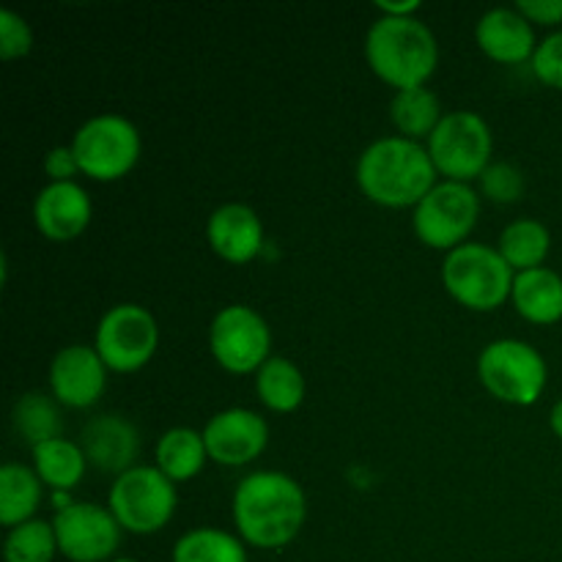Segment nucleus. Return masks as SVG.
<instances>
[{
  "instance_id": "nucleus-21",
  "label": "nucleus",
  "mask_w": 562,
  "mask_h": 562,
  "mask_svg": "<svg viewBox=\"0 0 562 562\" xmlns=\"http://www.w3.org/2000/svg\"><path fill=\"white\" fill-rule=\"evenodd\" d=\"M33 470L53 492H71L86 475L88 459L80 442L58 437L33 448Z\"/></svg>"
},
{
  "instance_id": "nucleus-35",
  "label": "nucleus",
  "mask_w": 562,
  "mask_h": 562,
  "mask_svg": "<svg viewBox=\"0 0 562 562\" xmlns=\"http://www.w3.org/2000/svg\"><path fill=\"white\" fill-rule=\"evenodd\" d=\"M549 426H552V431L558 434V439H562V398L554 404L552 415H549Z\"/></svg>"
},
{
  "instance_id": "nucleus-28",
  "label": "nucleus",
  "mask_w": 562,
  "mask_h": 562,
  "mask_svg": "<svg viewBox=\"0 0 562 562\" xmlns=\"http://www.w3.org/2000/svg\"><path fill=\"white\" fill-rule=\"evenodd\" d=\"M55 554H58V538L53 521L31 519L16 525L3 541L5 562H53Z\"/></svg>"
},
{
  "instance_id": "nucleus-4",
  "label": "nucleus",
  "mask_w": 562,
  "mask_h": 562,
  "mask_svg": "<svg viewBox=\"0 0 562 562\" xmlns=\"http://www.w3.org/2000/svg\"><path fill=\"white\" fill-rule=\"evenodd\" d=\"M516 272L497 247L464 241L448 252L442 263V283L459 305L470 311H494L514 294Z\"/></svg>"
},
{
  "instance_id": "nucleus-29",
  "label": "nucleus",
  "mask_w": 562,
  "mask_h": 562,
  "mask_svg": "<svg viewBox=\"0 0 562 562\" xmlns=\"http://www.w3.org/2000/svg\"><path fill=\"white\" fill-rule=\"evenodd\" d=\"M481 195L492 203H516L525 195V173L514 162H492L477 179Z\"/></svg>"
},
{
  "instance_id": "nucleus-23",
  "label": "nucleus",
  "mask_w": 562,
  "mask_h": 562,
  "mask_svg": "<svg viewBox=\"0 0 562 562\" xmlns=\"http://www.w3.org/2000/svg\"><path fill=\"white\" fill-rule=\"evenodd\" d=\"M497 250L514 272H530V269L543 267V261H547L549 250H552V234H549L541 220H514L499 234Z\"/></svg>"
},
{
  "instance_id": "nucleus-11",
  "label": "nucleus",
  "mask_w": 562,
  "mask_h": 562,
  "mask_svg": "<svg viewBox=\"0 0 562 562\" xmlns=\"http://www.w3.org/2000/svg\"><path fill=\"white\" fill-rule=\"evenodd\" d=\"M209 349L231 373H256L269 360L272 329L250 305H228L212 318Z\"/></svg>"
},
{
  "instance_id": "nucleus-5",
  "label": "nucleus",
  "mask_w": 562,
  "mask_h": 562,
  "mask_svg": "<svg viewBox=\"0 0 562 562\" xmlns=\"http://www.w3.org/2000/svg\"><path fill=\"white\" fill-rule=\"evenodd\" d=\"M477 376L497 401L510 406H532L547 390L549 368L536 346L503 338L481 351Z\"/></svg>"
},
{
  "instance_id": "nucleus-19",
  "label": "nucleus",
  "mask_w": 562,
  "mask_h": 562,
  "mask_svg": "<svg viewBox=\"0 0 562 562\" xmlns=\"http://www.w3.org/2000/svg\"><path fill=\"white\" fill-rule=\"evenodd\" d=\"M516 311L532 324H554L562 318V278L554 269L538 267L530 272H516L514 280Z\"/></svg>"
},
{
  "instance_id": "nucleus-9",
  "label": "nucleus",
  "mask_w": 562,
  "mask_h": 562,
  "mask_svg": "<svg viewBox=\"0 0 562 562\" xmlns=\"http://www.w3.org/2000/svg\"><path fill=\"white\" fill-rule=\"evenodd\" d=\"M481 214V198L461 181H437L434 190L415 206V234L434 250H456L464 245Z\"/></svg>"
},
{
  "instance_id": "nucleus-6",
  "label": "nucleus",
  "mask_w": 562,
  "mask_h": 562,
  "mask_svg": "<svg viewBox=\"0 0 562 562\" xmlns=\"http://www.w3.org/2000/svg\"><path fill=\"white\" fill-rule=\"evenodd\" d=\"M176 483L168 481L157 467L137 464L119 475L110 486L108 508L121 525L135 536L159 532L176 514Z\"/></svg>"
},
{
  "instance_id": "nucleus-30",
  "label": "nucleus",
  "mask_w": 562,
  "mask_h": 562,
  "mask_svg": "<svg viewBox=\"0 0 562 562\" xmlns=\"http://www.w3.org/2000/svg\"><path fill=\"white\" fill-rule=\"evenodd\" d=\"M31 47L33 31L25 16L11 9H0V55H3V60L22 58V55L31 53Z\"/></svg>"
},
{
  "instance_id": "nucleus-13",
  "label": "nucleus",
  "mask_w": 562,
  "mask_h": 562,
  "mask_svg": "<svg viewBox=\"0 0 562 562\" xmlns=\"http://www.w3.org/2000/svg\"><path fill=\"white\" fill-rule=\"evenodd\" d=\"M209 459L225 467H241L256 461L269 442V426L258 412L225 409L217 412L203 428Z\"/></svg>"
},
{
  "instance_id": "nucleus-20",
  "label": "nucleus",
  "mask_w": 562,
  "mask_h": 562,
  "mask_svg": "<svg viewBox=\"0 0 562 562\" xmlns=\"http://www.w3.org/2000/svg\"><path fill=\"white\" fill-rule=\"evenodd\" d=\"M154 459H157V470L162 472L168 481L181 483L195 477L198 472L206 467L209 450L203 442V434L192 431V428H170L159 437L157 450H154Z\"/></svg>"
},
{
  "instance_id": "nucleus-18",
  "label": "nucleus",
  "mask_w": 562,
  "mask_h": 562,
  "mask_svg": "<svg viewBox=\"0 0 562 562\" xmlns=\"http://www.w3.org/2000/svg\"><path fill=\"white\" fill-rule=\"evenodd\" d=\"M475 42L483 53L499 64H525L536 55V33L532 22L516 9H492L477 20Z\"/></svg>"
},
{
  "instance_id": "nucleus-36",
  "label": "nucleus",
  "mask_w": 562,
  "mask_h": 562,
  "mask_svg": "<svg viewBox=\"0 0 562 562\" xmlns=\"http://www.w3.org/2000/svg\"><path fill=\"white\" fill-rule=\"evenodd\" d=\"M110 562H137V560H132V558H115V560H110Z\"/></svg>"
},
{
  "instance_id": "nucleus-12",
  "label": "nucleus",
  "mask_w": 562,
  "mask_h": 562,
  "mask_svg": "<svg viewBox=\"0 0 562 562\" xmlns=\"http://www.w3.org/2000/svg\"><path fill=\"white\" fill-rule=\"evenodd\" d=\"M53 527L58 552L71 562H110L121 543V525L97 503H71L55 514Z\"/></svg>"
},
{
  "instance_id": "nucleus-31",
  "label": "nucleus",
  "mask_w": 562,
  "mask_h": 562,
  "mask_svg": "<svg viewBox=\"0 0 562 562\" xmlns=\"http://www.w3.org/2000/svg\"><path fill=\"white\" fill-rule=\"evenodd\" d=\"M530 64L543 86L562 91V31L549 33V36L538 44Z\"/></svg>"
},
{
  "instance_id": "nucleus-24",
  "label": "nucleus",
  "mask_w": 562,
  "mask_h": 562,
  "mask_svg": "<svg viewBox=\"0 0 562 562\" xmlns=\"http://www.w3.org/2000/svg\"><path fill=\"white\" fill-rule=\"evenodd\" d=\"M442 115L439 97L426 86L395 91L393 102H390V119H393L395 130L401 132V137H409L417 143H420V137H431Z\"/></svg>"
},
{
  "instance_id": "nucleus-14",
  "label": "nucleus",
  "mask_w": 562,
  "mask_h": 562,
  "mask_svg": "<svg viewBox=\"0 0 562 562\" xmlns=\"http://www.w3.org/2000/svg\"><path fill=\"white\" fill-rule=\"evenodd\" d=\"M108 384V366L93 346H66L49 362V390L55 401L71 409L97 404Z\"/></svg>"
},
{
  "instance_id": "nucleus-25",
  "label": "nucleus",
  "mask_w": 562,
  "mask_h": 562,
  "mask_svg": "<svg viewBox=\"0 0 562 562\" xmlns=\"http://www.w3.org/2000/svg\"><path fill=\"white\" fill-rule=\"evenodd\" d=\"M258 398L272 412H294L305 401V376L285 357H269L256 371Z\"/></svg>"
},
{
  "instance_id": "nucleus-10",
  "label": "nucleus",
  "mask_w": 562,
  "mask_h": 562,
  "mask_svg": "<svg viewBox=\"0 0 562 562\" xmlns=\"http://www.w3.org/2000/svg\"><path fill=\"white\" fill-rule=\"evenodd\" d=\"M159 346V324L143 305L121 302L110 307L97 327L93 349L108 371L132 373L146 366Z\"/></svg>"
},
{
  "instance_id": "nucleus-16",
  "label": "nucleus",
  "mask_w": 562,
  "mask_h": 562,
  "mask_svg": "<svg viewBox=\"0 0 562 562\" xmlns=\"http://www.w3.org/2000/svg\"><path fill=\"white\" fill-rule=\"evenodd\" d=\"M80 448L86 453L88 464L97 467L108 475H124L132 467H137L140 456V434L126 417L121 415H99L86 423L80 431Z\"/></svg>"
},
{
  "instance_id": "nucleus-8",
  "label": "nucleus",
  "mask_w": 562,
  "mask_h": 562,
  "mask_svg": "<svg viewBox=\"0 0 562 562\" xmlns=\"http://www.w3.org/2000/svg\"><path fill=\"white\" fill-rule=\"evenodd\" d=\"M71 148L88 179L115 181L135 168L143 143L130 119L119 113H99L75 132Z\"/></svg>"
},
{
  "instance_id": "nucleus-15",
  "label": "nucleus",
  "mask_w": 562,
  "mask_h": 562,
  "mask_svg": "<svg viewBox=\"0 0 562 562\" xmlns=\"http://www.w3.org/2000/svg\"><path fill=\"white\" fill-rule=\"evenodd\" d=\"M91 198L77 181H49L33 201V223L49 241H71L91 223Z\"/></svg>"
},
{
  "instance_id": "nucleus-17",
  "label": "nucleus",
  "mask_w": 562,
  "mask_h": 562,
  "mask_svg": "<svg viewBox=\"0 0 562 562\" xmlns=\"http://www.w3.org/2000/svg\"><path fill=\"white\" fill-rule=\"evenodd\" d=\"M212 250L228 263H250L263 247L261 217L247 203H223L206 223Z\"/></svg>"
},
{
  "instance_id": "nucleus-27",
  "label": "nucleus",
  "mask_w": 562,
  "mask_h": 562,
  "mask_svg": "<svg viewBox=\"0 0 562 562\" xmlns=\"http://www.w3.org/2000/svg\"><path fill=\"white\" fill-rule=\"evenodd\" d=\"M173 562H247V552L231 532L198 527L176 541Z\"/></svg>"
},
{
  "instance_id": "nucleus-33",
  "label": "nucleus",
  "mask_w": 562,
  "mask_h": 562,
  "mask_svg": "<svg viewBox=\"0 0 562 562\" xmlns=\"http://www.w3.org/2000/svg\"><path fill=\"white\" fill-rule=\"evenodd\" d=\"M514 9L536 25H560L562 22V0H519Z\"/></svg>"
},
{
  "instance_id": "nucleus-2",
  "label": "nucleus",
  "mask_w": 562,
  "mask_h": 562,
  "mask_svg": "<svg viewBox=\"0 0 562 562\" xmlns=\"http://www.w3.org/2000/svg\"><path fill=\"white\" fill-rule=\"evenodd\" d=\"M357 184L379 206H417L437 184V168L428 148L417 140L401 135L379 137L357 159Z\"/></svg>"
},
{
  "instance_id": "nucleus-7",
  "label": "nucleus",
  "mask_w": 562,
  "mask_h": 562,
  "mask_svg": "<svg viewBox=\"0 0 562 562\" xmlns=\"http://www.w3.org/2000/svg\"><path fill=\"white\" fill-rule=\"evenodd\" d=\"M426 148L437 173L448 181L470 184L472 179H481L483 170L492 165L494 137L483 115L472 110H453L442 115Z\"/></svg>"
},
{
  "instance_id": "nucleus-26",
  "label": "nucleus",
  "mask_w": 562,
  "mask_h": 562,
  "mask_svg": "<svg viewBox=\"0 0 562 562\" xmlns=\"http://www.w3.org/2000/svg\"><path fill=\"white\" fill-rule=\"evenodd\" d=\"M11 426H14L16 437L25 439L27 445L38 448V445L49 442V439L60 437V428H64V420H60V409L49 395L44 393H25L14 404V412H11Z\"/></svg>"
},
{
  "instance_id": "nucleus-22",
  "label": "nucleus",
  "mask_w": 562,
  "mask_h": 562,
  "mask_svg": "<svg viewBox=\"0 0 562 562\" xmlns=\"http://www.w3.org/2000/svg\"><path fill=\"white\" fill-rule=\"evenodd\" d=\"M38 503H42V477L36 470L9 464L0 467V525L16 527L33 519Z\"/></svg>"
},
{
  "instance_id": "nucleus-3",
  "label": "nucleus",
  "mask_w": 562,
  "mask_h": 562,
  "mask_svg": "<svg viewBox=\"0 0 562 562\" xmlns=\"http://www.w3.org/2000/svg\"><path fill=\"white\" fill-rule=\"evenodd\" d=\"M366 58L373 75L387 86L417 88L426 86L437 71L439 44L431 27L417 16H379L366 36Z\"/></svg>"
},
{
  "instance_id": "nucleus-34",
  "label": "nucleus",
  "mask_w": 562,
  "mask_h": 562,
  "mask_svg": "<svg viewBox=\"0 0 562 562\" xmlns=\"http://www.w3.org/2000/svg\"><path fill=\"white\" fill-rule=\"evenodd\" d=\"M376 9L384 16H415L420 11V0H406V3H387V0H382V3H376Z\"/></svg>"
},
{
  "instance_id": "nucleus-32",
  "label": "nucleus",
  "mask_w": 562,
  "mask_h": 562,
  "mask_svg": "<svg viewBox=\"0 0 562 562\" xmlns=\"http://www.w3.org/2000/svg\"><path fill=\"white\" fill-rule=\"evenodd\" d=\"M44 173L49 176V181H75L77 173H82L80 162L75 157V148L71 146H53L44 157Z\"/></svg>"
},
{
  "instance_id": "nucleus-1",
  "label": "nucleus",
  "mask_w": 562,
  "mask_h": 562,
  "mask_svg": "<svg viewBox=\"0 0 562 562\" xmlns=\"http://www.w3.org/2000/svg\"><path fill=\"white\" fill-rule=\"evenodd\" d=\"M231 510L241 541L258 549H280L300 536L307 519V499L294 477L263 470L241 477Z\"/></svg>"
}]
</instances>
